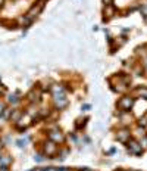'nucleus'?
Here are the masks:
<instances>
[{
  "label": "nucleus",
  "instance_id": "1",
  "mask_svg": "<svg viewBox=\"0 0 147 171\" xmlns=\"http://www.w3.org/2000/svg\"><path fill=\"white\" fill-rule=\"evenodd\" d=\"M132 105H134V99L130 97V96H125L118 102V108L122 109V111H130L132 108Z\"/></svg>",
  "mask_w": 147,
  "mask_h": 171
},
{
  "label": "nucleus",
  "instance_id": "2",
  "mask_svg": "<svg viewBox=\"0 0 147 171\" xmlns=\"http://www.w3.org/2000/svg\"><path fill=\"white\" fill-rule=\"evenodd\" d=\"M128 151H130V153L138 155V153H141V145L135 140H128Z\"/></svg>",
  "mask_w": 147,
  "mask_h": 171
},
{
  "label": "nucleus",
  "instance_id": "3",
  "mask_svg": "<svg viewBox=\"0 0 147 171\" xmlns=\"http://www.w3.org/2000/svg\"><path fill=\"white\" fill-rule=\"evenodd\" d=\"M130 136H131V134H130V131L124 128V130H119V131H118V134H116V139H118L119 142L125 143V142H128V140H130Z\"/></svg>",
  "mask_w": 147,
  "mask_h": 171
},
{
  "label": "nucleus",
  "instance_id": "4",
  "mask_svg": "<svg viewBox=\"0 0 147 171\" xmlns=\"http://www.w3.org/2000/svg\"><path fill=\"white\" fill-rule=\"evenodd\" d=\"M44 151H46V153H47V155H53V153L56 152V145H55L53 142H49V143L46 145Z\"/></svg>",
  "mask_w": 147,
  "mask_h": 171
},
{
  "label": "nucleus",
  "instance_id": "5",
  "mask_svg": "<svg viewBox=\"0 0 147 171\" xmlns=\"http://www.w3.org/2000/svg\"><path fill=\"white\" fill-rule=\"evenodd\" d=\"M49 137H50L52 140H55V142H62V140H63V136H62L59 131H52V133L49 134Z\"/></svg>",
  "mask_w": 147,
  "mask_h": 171
},
{
  "label": "nucleus",
  "instance_id": "6",
  "mask_svg": "<svg viewBox=\"0 0 147 171\" xmlns=\"http://www.w3.org/2000/svg\"><path fill=\"white\" fill-rule=\"evenodd\" d=\"M113 13H115V9L112 7V6H106V9H105V19H109L113 16Z\"/></svg>",
  "mask_w": 147,
  "mask_h": 171
},
{
  "label": "nucleus",
  "instance_id": "7",
  "mask_svg": "<svg viewBox=\"0 0 147 171\" xmlns=\"http://www.w3.org/2000/svg\"><path fill=\"white\" fill-rule=\"evenodd\" d=\"M9 162H10V158H9V156H4V158L0 156V167H7Z\"/></svg>",
  "mask_w": 147,
  "mask_h": 171
},
{
  "label": "nucleus",
  "instance_id": "8",
  "mask_svg": "<svg viewBox=\"0 0 147 171\" xmlns=\"http://www.w3.org/2000/svg\"><path fill=\"white\" fill-rule=\"evenodd\" d=\"M137 91H138V94H140L141 97H144V99H147V88H138Z\"/></svg>",
  "mask_w": 147,
  "mask_h": 171
},
{
  "label": "nucleus",
  "instance_id": "9",
  "mask_svg": "<svg viewBox=\"0 0 147 171\" xmlns=\"http://www.w3.org/2000/svg\"><path fill=\"white\" fill-rule=\"evenodd\" d=\"M19 117H21V112H15L13 115H12V121H19Z\"/></svg>",
  "mask_w": 147,
  "mask_h": 171
},
{
  "label": "nucleus",
  "instance_id": "10",
  "mask_svg": "<svg viewBox=\"0 0 147 171\" xmlns=\"http://www.w3.org/2000/svg\"><path fill=\"white\" fill-rule=\"evenodd\" d=\"M138 124H140V126H143V127H146V126H147V118H146V117H143V118H140V121H138Z\"/></svg>",
  "mask_w": 147,
  "mask_h": 171
},
{
  "label": "nucleus",
  "instance_id": "11",
  "mask_svg": "<svg viewBox=\"0 0 147 171\" xmlns=\"http://www.w3.org/2000/svg\"><path fill=\"white\" fill-rule=\"evenodd\" d=\"M16 100H18L16 96H9V102H10V103H16Z\"/></svg>",
  "mask_w": 147,
  "mask_h": 171
},
{
  "label": "nucleus",
  "instance_id": "12",
  "mask_svg": "<svg viewBox=\"0 0 147 171\" xmlns=\"http://www.w3.org/2000/svg\"><path fill=\"white\" fill-rule=\"evenodd\" d=\"M141 145H143L144 148H147V137H143V140H141Z\"/></svg>",
  "mask_w": 147,
  "mask_h": 171
},
{
  "label": "nucleus",
  "instance_id": "13",
  "mask_svg": "<svg viewBox=\"0 0 147 171\" xmlns=\"http://www.w3.org/2000/svg\"><path fill=\"white\" fill-rule=\"evenodd\" d=\"M36 161H37V162H41V161H43V156H41V155H37Z\"/></svg>",
  "mask_w": 147,
  "mask_h": 171
},
{
  "label": "nucleus",
  "instance_id": "14",
  "mask_svg": "<svg viewBox=\"0 0 147 171\" xmlns=\"http://www.w3.org/2000/svg\"><path fill=\"white\" fill-rule=\"evenodd\" d=\"M112 1H113V0H103V3H105L106 6H109V4H112Z\"/></svg>",
  "mask_w": 147,
  "mask_h": 171
},
{
  "label": "nucleus",
  "instance_id": "15",
  "mask_svg": "<svg viewBox=\"0 0 147 171\" xmlns=\"http://www.w3.org/2000/svg\"><path fill=\"white\" fill-rule=\"evenodd\" d=\"M18 145H19V146H25V140H19Z\"/></svg>",
  "mask_w": 147,
  "mask_h": 171
},
{
  "label": "nucleus",
  "instance_id": "16",
  "mask_svg": "<svg viewBox=\"0 0 147 171\" xmlns=\"http://www.w3.org/2000/svg\"><path fill=\"white\" fill-rule=\"evenodd\" d=\"M3 109H4V105L0 102V112H3Z\"/></svg>",
  "mask_w": 147,
  "mask_h": 171
},
{
  "label": "nucleus",
  "instance_id": "17",
  "mask_svg": "<svg viewBox=\"0 0 147 171\" xmlns=\"http://www.w3.org/2000/svg\"><path fill=\"white\" fill-rule=\"evenodd\" d=\"M0 171H9V170H7V167H0Z\"/></svg>",
  "mask_w": 147,
  "mask_h": 171
},
{
  "label": "nucleus",
  "instance_id": "18",
  "mask_svg": "<svg viewBox=\"0 0 147 171\" xmlns=\"http://www.w3.org/2000/svg\"><path fill=\"white\" fill-rule=\"evenodd\" d=\"M144 66H146V68H147V59H146V62H144Z\"/></svg>",
  "mask_w": 147,
  "mask_h": 171
},
{
  "label": "nucleus",
  "instance_id": "19",
  "mask_svg": "<svg viewBox=\"0 0 147 171\" xmlns=\"http://www.w3.org/2000/svg\"><path fill=\"white\" fill-rule=\"evenodd\" d=\"M1 4H3V0H0V6H1Z\"/></svg>",
  "mask_w": 147,
  "mask_h": 171
},
{
  "label": "nucleus",
  "instance_id": "20",
  "mask_svg": "<svg viewBox=\"0 0 147 171\" xmlns=\"http://www.w3.org/2000/svg\"><path fill=\"white\" fill-rule=\"evenodd\" d=\"M146 118H147V114H146Z\"/></svg>",
  "mask_w": 147,
  "mask_h": 171
}]
</instances>
